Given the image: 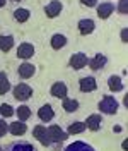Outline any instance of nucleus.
I'll use <instances>...</instances> for the list:
<instances>
[{"label": "nucleus", "instance_id": "obj_1", "mask_svg": "<svg viewBox=\"0 0 128 151\" xmlns=\"http://www.w3.org/2000/svg\"><path fill=\"white\" fill-rule=\"evenodd\" d=\"M46 131H48V139H50V144L51 146H55L56 150H60V144H63L67 139H68V134L67 131H63L60 125H50V127H46Z\"/></svg>", "mask_w": 128, "mask_h": 151}, {"label": "nucleus", "instance_id": "obj_2", "mask_svg": "<svg viewBox=\"0 0 128 151\" xmlns=\"http://www.w3.org/2000/svg\"><path fill=\"white\" fill-rule=\"evenodd\" d=\"M118 108H119L118 100L111 94H104L101 98V101L97 103V110L102 115H114V113H118Z\"/></svg>", "mask_w": 128, "mask_h": 151}, {"label": "nucleus", "instance_id": "obj_3", "mask_svg": "<svg viewBox=\"0 0 128 151\" xmlns=\"http://www.w3.org/2000/svg\"><path fill=\"white\" fill-rule=\"evenodd\" d=\"M12 94L17 101H28L29 98L33 96V88L26 83H19L12 88Z\"/></svg>", "mask_w": 128, "mask_h": 151}, {"label": "nucleus", "instance_id": "obj_4", "mask_svg": "<svg viewBox=\"0 0 128 151\" xmlns=\"http://www.w3.org/2000/svg\"><path fill=\"white\" fill-rule=\"evenodd\" d=\"M4 151H38V148L26 139H16V141L9 142L4 148Z\"/></svg>", "mask_w": 128, "mask_h": 151}, {"label": "nucleus", "instance_id": "obj_5", "mask_svg": "<svg viewBox=\"0 0 128 151\" xmlns=\"http://www.w3.org/2000/svg\"><path fill=\"white\" fill-rule=\"evenodd\" d=\"M89 64V57L85 55L84 52H77V53H72L70 55V60H68V65L75 69V70H80L84 67H87Z\"/></svg>", "mask_w": 128, "mask_h": 151}, {"label": "nucleus", "instance_id": "obj_6", "mask_svg": "<svg viewBox=\"0 0 128 151\" xmlns=\"http://www.w3.org/2000/svg\"><path fill=\"white\" fill-rule=\"evenodd\" d=\"M79 89H80L82 93H92V91H96V89H97V81H96V77H92V76L80 77V79H79Z\"/></svg>", "mask_w": 128, "mask_h": 151}, {"label": "nucleus", "instance_id": "obj_7", "mask_svg": "<svg viewBox=\"0 0 128 151\" xmlns=\"http://www.w3.org/2000/svg\"><path fill=\"white\" fill-rule=\"evenodd\" d=\"M62 9H63V4H62L60 0H51L50 4H46L45 5V14H46V17L55 19V17L60 16Z\"/></svg>", "mask_w": 128, "mask_h": 151}, {"label": "nucleus", "instance_id": "obj_8", "mask_svg": "<svg viewBox=\"0 0 128 151\" xmlns=\"http://www.w3.org/2000/svg\"><path fill=\"white\" fill-rule=\"evenodd\" d=\"M33 137L38 139L45 148L51 146V144H50V139H48V131H46L45 125H34V129H33Z\"/></svg>", "mask_w": 128, "mask_h": 151}, {"label": "nucleus", "instance_id": "obj_9", "mask_svg": "<svg viewBox=\"0 0 128 151\" xmlns=\"http://www.w3.org/2000/svg\"><path fill=\"white\" fill-rule=\"evenodd\" d=\"M34 55V45L29 43V41H24L17 47V57L21 60H29L31 57Z\"/></svg>", "mask_w": 128, "mask_h": 151}, {"label": "nucleus", "instance_id": "obj_10", "mask_svg": "<svg viewBox=\"0 0 128 151\" xmlns=\"http://www.w3.org/2000/svg\"><path fill=\"white\" fill-rule=\"evenodd\" d=\"M85 129H89L92 132H97L101 129V124H102V115L101 113H92L85 119Z\"/></svg>", "mask_w": 128, "mask_h": 151}, {"label": "nucleus", "instance_id": "obj_11", "mask_svg": "<svg viewBox=\"0 0 128 151\" xmlns=\"http://www.w3.org/2000/svg\"><path fill=\"white\" fill-rule=\"evenodd\" d=\"M38 117H39V120L41 122H51L53 119H55V110H53V106L50 103L43 105V106H39V110H38Z\"/></svg>", "mask_w": 128, "mask_h": 151}, {"label": "nucleus", "instance_id": "obj_12", "mask_svg": "<svg viewBox=\"0 0 128 151\" xmlns=\"http://www.w3.org/2000/svg\"><path fill=\"white\" fill-rule=\"evenodd\" d=\"M34 72H36V67L33 64H29V62H22L17 67V76L21 79H31L34 76Z\"/></svg>", "mask_w": 128, "mask_h": 151}, {"label": "nucleus", "instance_id": "obj_13", "mask_svg": "<svg viewBox=\"0 0 128 151\" xmlns=\"http://www.w3.org/2000/svg\"><path fill=\"white\" fill-rule=\"evenodd\" d=\"M50 93H51V96H55V98H67V94H68V88H67V84H65L63 81H56L55 84L50 88Z\"/></svg>", "mask_w": 128, "mask_h": 151}, {"label": "nucleus", "instance_id": "obj_14", "mask_svg": "<svg viewBox=\"0 0 128 151\" xmlns=\"http://www.w3.org/2000/svg\"><path fill=\"white\" fill-rule=\"evenodd\" d=\"M106 64H108V57L104 55V53H96V55L89 60L87 65L91 67L92 70H101V69H104Z\"/></svg>", "mask_w": 128, "mask_h": 151}, {"label": "nucleus", "instance_id": "obj_15", "mask_svg": "<svg viewBox=\"0 0 128 151\" xmlns=\"http://www.w3.org/2000/svg\"><path fill=\"white\" fill-rule=\"evenodd\" d=\"M96 10H97V16L101 19H108L114 12V5L111 2H101V4L96 5Z\"/></svg>", "mask_w": 128, "mask_h": 151}, {"label": "nucleus", "instance_id": "obj_16", "mask_svg": "<svg viewBox=\"0 0 128 151\" xmlns=\"http://www.w3.org/2000/svg\"><path fill=\"white\" fill-rule=\"evenodd\" d=\"M77 28H79V33L82 36H87V35H91L92 31L96 29V22L92 19H80L79 24H77Z\"/></svg>", "mask_w": 128, "mask_h": 151}, {"label": "nucleus", "instance_id": "obj_17", "mask_svg": "<svg viewBox=\"0 0 128 151\" xmlns=\"http://www.w3.org/2000/svg\"><path fill=\"white\" fill-rule=\"evenodd\" d=\"M108 88H110L111 93H118V91H123V89H125V84H123L121 77H119L118 74H114V76H110V79H108Z\"/></svg>", "mask_w": 128, "mask_h": 151}, {"label": "nucleus", "instance_id": "obj_18", "mask_svg": "<svg viewBox=\"0 0 128 151\" xmlns=\"http://www.w3.org/2000/svg\"><path fill=\"white\" fill-rule=\"evenodd\" d=\"M9 132L12 136H24L28 132V125H26V122L16 120V122L9 124Z\"/></svg>", "mask_w": 128, "mask_h": 151}, {"label": "nucleus", "instance_id": "obj_19", "mask_svg": "<svg viewBox=\"0 0 128 151\" xmlns=\"http://www.w3.org/2000/svg\"><path fill=\"white\" fill-rule=\"evenodd\" d=\"M14 48V36L12 35H0V52L9 53Z\"/></svg>", "mask_w": 128, "mask_h": 151}, {"label": "nucleus", "instance_id": "obj_20", "mask_svg": "<svg viewBox=\"0 0 128 151\" xmlns=\"http://www.w3.org/2000/svg\"><path fill=\"white\" fill-rule=\"evenodd\" d=\"M65 151H96V150L92 148L91 144H87L84 141H73L65 148Z\"/></svg>", "mask_w": 128, "mask_h": 151}, {"label": "nucleus", "instance_id": "obj_21", "mask_svg": "<svg viewBox=\"0 0 128 151\" xmlns=\"http://www.w3.org/2000/svg\"><path fill=\"white\" fill-rule=\"evenodd\" d=\"M50 45H51V48H53V50H62V48L67 45V36H65V35H62V33H56V35H53V36H51V40H50Z\"/></svg>", "mask_w": 128, "mask_h": 151}, {"label": "nucleus", "instance_id": "obj_22", "mask_svg": "<svg viewBox=\"0 0 128 151\" xmlns=\"http://www.w3.org/2000/svg\"><path fill=\"white\" fill-rule=\"evenodd\" d=\"M62 106H63V110L67 113H73V112L79 110L80 103H79L77 100H73V98H63V100H62Z\"/></svg>", "mask_w": 128, "mask_h": 151}, {"label": "nucleus", "instance_id": "obj_23", "mask_svg": "<svg viewBox=\"0 0 128 151\" xmlns=\"http://www.w3.org/2000/svg\"><path fill=\"white\" fill-rule=\"evenodd\" d=\"M10 81L9 77H7V74L4 72V70H0V96H4V94H7L10 91Z\"/></svg>", "mask_w": 128, "mask_h": 151}, {"label": "nucleus", "instance_id": "obj_24", "mask_svg": "<svg viewBox=\"0 0 128 151\" xmlns=\"http://www.w3.org/2000/svg\"><path fill=\"white\" fill-rule=\"evenodd\" d=\"M16 115H17V119L21 122H26L31 119V108H29L28 105H21L17 110H16Z\"/></svg>", "mask_w": 128, "mask_h": 151}, {"label": "nucleus", "instance_id": "obj_25", "mask_svg": "<svg viewBox=\"0 0 128 151\" xmlns=\"http://www.w3.org/2000/svg\"><path fill=\"white\" fill-rule=\"evenodd\" d=\"M84 131H87V129H85V124L80 122V120H77V122H72L68 125L67 134H68V136H72V134H82Z\"/></svg>", "mask_w": 128, "mask_h": 151}, {"label": "nucleus", "instance_id": "obj_26", "mask_svg": "<svg viewBox=\"0 0 128 151\" xmlns=\"http://www.w3.org/2000/svg\"><path fill=\"white\" fill-rule=\"evenodd\" d=\"M29 16H31L29 9H16L14 10V19H16L17 22H28Z\"/></svg>", "mask_w": 128, "mask_h": 151}, {"label": "nucleus", "instance_id": "obj_27", "mask_svg": "<svg viewBox=\"0 0 128 151\" xmlns=\"http://www.w3.org/2000/svg\"><path fill=\"white\" fill-rule=\"evenodd\" d=\"M14 113H16V110L12 108V105H9V103H2L0 105V115H2V119L12 117Z\"/></svg>", "mask_w": 128, "mask_h": 151}, {"label": "nucleus", "instance_id": "obj_28", "mask_svg": "<svg viewBox=\"0 0 128 151\" xmlns=\"http://www.w3.org/2000/svg\"><path fill=\"white\" fill-rule=\"evenodd\" d=\"M114 10H118L121 16H127V12H128V0H119L118 5L114 7Z\"/></svg>", "mask_w": 128, "mask_h": 151}, {"label": "nucleus", "instance_id": "obj_29", "mask_svg": "<svg viewBox=\"0 0 128 151\" xmlns=\"http://www.w3.org/2000/svg\"><path fill=\"white\" fill-rule=\"evenodd\" d=\"M7 132H9V124L5 122L4 119H0V137L7 136Z\"/></svg>", "mask_w": 128, "mask_h": 151}, {"label": "nucleus", "instance_id": "obj_30", "mask_svg": "<svg viewBox=\"0 0 128 151\" xmlns=\"http://www.w3.org/2000/svg\"><path fill=\"white\" fill-rule=\"evenodd\" d=\"M84 7H96L97 5V0H80Z\"/></svg>", "mask_w": 128, "mask_h": 151}, {"label": "nucleus", "instance_id": "obj_31", "mask_svg": "<svg viewBox=\"0 0 128 151\" xmlns=\"http://www.w3.org/2000/svg\"><path fill=\"white\" fill-rule=\"evenodd\" d=\"M121 40H123V41H127V28L121 31Z\"/></svg>", "mask_w": 128, "mask_h": 151}, {"label": "nucleus", "instance_id": "obj_32", "mask_svg": "<svg viewBox=\"0 0 128 151\" xmlns=\"http://www.w3.org/2000/svg\"><path fill=\"white\" fill-rule=\"evenodd\" d=\"M5 4H7V0H0V9H2V7H4Z\"/></svg>", "mask_w": 128, "mask_h": 151}, {"label": "nucleus", "instance_id": "obj_33", "mask_svg": "<svg viewBox=\"0 0 128 151\" xmlns=\"http://www.w3.org/2000/svg\"><path fill=\"white\" fill-rule=\"evenodd\" d=\"M10 2H21V0H10Z\"/></svg>", "mask_w": 128, "mask_h": 151}, {"label": "nucleus", "instance_id": "obj_34", "mask_svg": "<svg viewBox=\"0 0 128 151\" xmlns=\"http://www.w3.org/2000/svg\"><path fill=\"white\" fill-rule=\"evenodd\" d=\"M0 151H4V148H2V146H0Z\"/></svg>", "mask_w": 128, "mask_h": 151}]
</instances>
